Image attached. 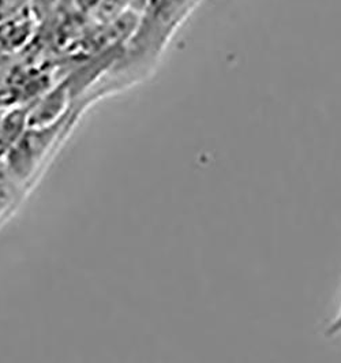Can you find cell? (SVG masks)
I'll return each mask as SVG.
<instances>
[{"mask_svg":"<svg viewBox=\"0 0 341 363\" xmlns=\"http://www.w3.org/2000/svg\"><path fill=\"white\" fill-rule=\"evenodd\" d=\"M326 333H328V336L341 335V305L337 314L333 318V321L329 324V327L326 328Z\"/></svg>","mask_w":341,"mask_h":363,"instance_id":"6","label":"cell"},{"mask_svg":"<svg viewBox=\"0 0 341 363\" xmlns=\"http://www.w3.org/2000/svg\"><path fill=\"white\" fill-rule=\"evenodd\" d=\"M60 0H28V10L38 23L47 21L59 9Z\"/></svg>","mask_w":341,"mask_h":363,"instance_id":"4","label":"cell"},{"mask_svg":"<svg viewBox=\"0 0 341 363\" xmlns=\"http://www.w3.org/2000/svg\"><path fill=\"white\" fill-rule=\"evenodd\" d=\"M72 91L69 81L59 82L51 89L37 97L32 106H29L28 123L29 128L50 126L63 119L70 113V101Z\"/></svg>","mask_w":341,"mask_h":363,"instance_id":"2","label":"cell"},{"mask_svg":"<svg viewBox=\"0 0 341 363\" xmlns=\"http://www.w3.org/2000/svg\"><path fill=\"white\" fill-rule=\"evenodd\" d=\"M37 22L26 9L11 18L0 22V55L16 54L25 48L36 33Z\"/></svg>","mask_w":341,"mask_h":363,"instance_id":"3","label":"cell"},{"mask_svg":"<svg viewBox=\"0 0 341 363\" xmlns=\"http://www.w3.org/2000/svg\"><path fill=\"white\" fill-rule=\"evenodd\" d=\"M28 9V0H0V22Z\"/></svg>","mask_w":341,"mask_h":363,"instance_id":"5","label":"cell"},{"mask_svg":"<svg viewBox=\"0 0 341 363\" xmlns=\"http://www.w3.org/2000/svg\"><path fill=\"white\" fill-rule=\"evenodd\" d=\"M75 1L78 9H81L82 11H91L103 3V0H75Z\"/></svg>","mask_w":341,"mask_h":363,"instance_id":"7","label":"cell"},{"mask_svg":"<svg viewBox=\"0 0 341 363\" xmlns=\"http://www.w3.org/2000/svg\"><path fill=\"white\" fill-rule=\"evenodd\" d=\"M72 119V115L69 113L54 125L26 128L14 145L3 155V164L9 175L16 182L32 178Z\"/></svg>","mask_w":341,"mask_h":363,"instance_id":"1","label":"cell"}]
</instances>
